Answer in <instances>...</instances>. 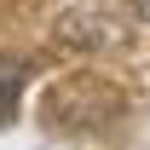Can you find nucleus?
<instances>
[{
  "label": "nucleus",
  "instance_id": "f257e3e1",
  "mask_svg": "<svg viewBox=\"0 0 150 150\" xmlns=\"http://www.w3.org/2000/svg\"><path fill=\"white\" fill-rule=\"evenodd\" d=\"M18 93H23V64L18 58H0V127H6L12 110H18Z\"/></svg>",
  "mask_w": 150,
  "mask_h": 150
}]
</instances>
